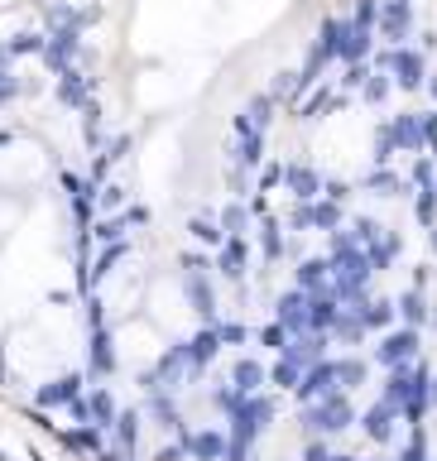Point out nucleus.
I'll list each match as a JSON object with an SVG mask.
<instances>
[{
    "mask_svg": "<svg viewBox=\"0 0 437 461\" xmlns=\"http://www.w3.org/2000/svg\"><path fill=\"white\" fill-rule=\"evenodd\" d=\"M192 235H197V241H207V245H221V231L211 226V221H192Z\"/></svg>",
    "mask_w": 437,
    "mask_h": 461,
    "instance_id": "f3484780",
    "label": "nucleus"
},
{
    "mask_svg": "<svg viewBox=\"0 0 437 461\" xmlns=\"http://www.w3.org/2000/svg\"><path fill=\"white\" fill-rule=\"evenodd\" d=\"M433 178H437V164L428 159V154H418V159H414V183L418 188H433Z\"/></svg>",
    "mask_w": 437,
    "mask_h": 461,
    "instance_id": "2eb2a0df",
    "label": "nucleus"
},
{
    "mask_svg": "<svg viewBox=\"0 0 437 461\" xmlns=\"http://www.w3.org/2000/svg\"><path fill=\"white\" fill-rule=\"evenodd\" d=\"M394 307H399V317H404L408 327H423V323H428V303H423V293H418V288H414V293H404V298L394 303Z\"/></svg>",
    "mask_w": 437,
    "mask_h": 461,
    "instance_id": "6e6552de",
    "label": "nucleus"
},
{
    "mask_svg": "<svg viewBox=\"0 0 437 461\" xmlns=\"http://www.w3.org/2000/svg\"><path fill=\"white\" fill-rule=\"evenodd\" d=\"M10 96H15V77L0 73V102H10Z\"/></svg>",
    "mask_w": 437,
    "mask_h": 461,
    "instance_id": "412c9836",
    "label": "nucleus"
},
{
    "mask_svg": "<svg viewBox=\"0 0 437 461\" xmlns=\"http://www.w3.org/2000/svg\"><path fill=\"white\" fill-rule=\"evenodd\" d=\"M379 67L385 73H394V82H399L404 92H418L423 82H428V63H423V53L418 49H389V53H379Z\"/></svg>",
    "mask_w": 437,
    "mask_h": 461,
    "instance_id": "f257e3e1",
    "label": "nucleus"
},
{
    "mask_svg": "<svg viewBox=\"0 0 437 461\" xmlns=\"http://www.w3.org/2000/svg\"><path fill=\"white\" fill-rule=\"evenodd\" d=\"M423 139H428V149H437V111L423 116Z\"/></svg>",
    "mask_w": 437,
    "mask_h": 461,
    "instance_id": "6ab92c4d",
    "label": "nucleus"
},
{
    "mask_svg": "<svg viewBox=\"0 0 437 461\" xmlns=\"http://www.w3.org/2000/svg\"><path fill=\"white\" fill-rule=\"evenodd\" d=\"M414 212L423 226H437V192L433 188H418V202H414Z\"/></svg>",
    "mask_w": 437,
    "mask_h": 461,
    "instance_id": "f8f14e48",
    "label": "nucleus"
},
{
    "mask_svg": "<svg viewBox=\"0 0 437 461\" xmlns=\"http://www.w3.org/2000/svg\"><path fill=\"white\" fill-rule=\"evenodd\" d=\"M365 428H370V438L385 442V438H389V409H375L370 418H365Z\"/></svg>",
    "mask_w": 437,
    "mask_h": 461,
    "instance_id": "dca6fc26",
    "label": "nucleus"
},
{
    "mask_svg": "<svg viewBox=\"0 0 437 461\" xmlns=\"http://www.w3.org/2000/svg\"><path fill=\"white\" fill-rule=\"evenodd\" d=\"M428 399H433V403H437V380H433V389H428Z\"/></svg>",
    "mask_w": 437,
    "mask_h": 461,
    "instance_id": "5701e85b",
    "label": "nucleus"
},
{
    "mask_svg": "<svg viewBox=\"0 0 437 461\" xmlns=\"http://www.w3.org/2000/svg\"><path fill=\"white\" fill-rule=\"evenodd\" d=\"M385 96H389V77L370 73V77H365V102H370V106H379V102H385Z\"/></svg>",
    "mask_w": 437,
    "mask_h": 461,
    "instance_id": "4468645a",
    "label": "nucleus"
},
{
    "mask_svg": "<svg viewBox=\"0 0 437 461\" xmlns=\"http://www.w3.org/2000/svg\"><path fill=\"white\" fill-rule=\"evenodd\" d=\"M394 149H399V145H394V125L385 120V125L375 130V164H389V154H394Z\"/></svg>",
    "mask_w": 437,
    "mask_h": 461,
    "instance_id": "ddd939ff",
    "label": "nucleus"
},
{
    "mask_svg": "<svg viewBox=\"0 0 437 461\" xmlns=\"http://www.w3.org/2000/svg\"><path fill=\"white\" fill-rule=\"evenodd\" d=\"M221 221H227V231H245V207H227V217H221Z\"/></svg>",
    "mask_w": 437,
    "mask_h": 461,
    "instance_id": "a211bd4d",
    "label": "nucleus"
},
{
    "mask_svg": "<svg viewBox=\"0 0 437 461\" xmlns=\"http://www.w3.org/2000/svg\"><path fill=\"white\" fill-rule=\"evenodd\" d=\"M327 198H332V202H346L351 188H346V183H327Z\"/></svg>",
    "mask_w": 437,
    "mask_h": 461,
    "instance_id": "aec40b11",
    "label": "nucleus"
},
{
    "mask_svg": "<svg viewBox=\"0 0 437 461\" xmlns=\"http://www.w3.org/2000/svg\"><path fill=\"white\" fill-rule=\"evenodd\" d=\"M379 39L389 49H399L408 34H414V0H379Z\"/></svg>",
    "mask_w": 437,
    "mask_h": 461,
    "instance_id": "f03ea898",
    "label": "nucleus"
},
{
    "mask_svg": "<svg viewBox=\"0 0 437 461\" xmlns=\"http://www.w3.org/2000/svg\"><path fill=\"white\" fill-rule=\"evenodd\" d=\"M433 192H437V178H433Z\"/></svg>",
    "mask_w": 437,
    "mask_h": 461,
    "instance_id": "393cba45",
    "label": "nucleus"
},
{
    "mask_svg": "<svg viewBox=\"0 0 437 461\" xmlns=\"http://www.w3.org/2000/svg\"><path fill=\"white\" fill-rule=\"evenodd\" d=\"M365 188L379 192V198H399V192H404V178H399V173H389L385 164H379V169H375L370 178H365Z\"/></svg>",
    "mask_w": 437,
    "mask_h": 461,
    "instance_id": "0eeeda50",
    "label": "nucleus"
},
{
    "mask_svg": "<svg viewBox=\"0 0 437 461\" xmlns=\"http://www.w3.org/2000/svg\"><path fill=\"white\" fill-rule=\"evenodd\" d=\"M428 87H433V102H437V77H433V82H428Z\"/></svg>",
    "mask_w": 437,
    "mask_h": 461,
    "instance_id": "b1692460",
    "label": "nucleus"
},
{
    "mask_svg": "<svg viewBox=\"0 0 437 461\" xmlns=\"http://www.w3.org/2000/svg\"><path fill=\"white\" fill-rule=\"evenodd\" d=\"M332 279V260H308L303 270H299V284L303 288H322Z\"/></svg>",
    "mask_w": 437,
    "mask_h": 461,
    "instance_id": "1a4fd4ad",
    "label": "nucleus"
},
{
    "mask_svg": "<svg viewBox=\"0 0 437 461\" xmlns=\"http://www.w3.org/2000/svg\"><path fill=\"white\" fill-rule=\"evenodd\" d=\"M428 245H433V255H437V226H428Z\"/></svg>",
    "mask_w": 437,
    "mask_h": 461,
    "instance_id": "4be33fe9",
    "label": "nucleus"
},
{
    "mask_svg": "<svg viewBox=\"0 0 437 461\" xmlns=\"http://www.w3.org/2000/svg\"><path fill=\"white\" fill-rule=\"evenodd\" d=\"M365 255H370V264H375V270H389V264H394V255H399V235H394V231H379L375 241L365 245Z\"/></svg>",
    "mask_w": 437,
    "mask_h": 461,
    "instance_id": "423d86ee",
    "label": "nucleus"
},
{
    "mask_svg": "<svg viewBox=\"0 0 437 461\" xmlns=\"http://www.w3.org/2000/svg\"><path fill=\"white\" fill-rule=\"evenodd\" d=\"M284 183H289L293 198H303V202H313L322 192V178L308 169V164H284Z\"/></svg>",
    "mask_w": 437,
    "mask_h": 461,
    "instance_id": "39448f33",
    "label": "nucleus"
},
{
    "mask_svg": "<svg viewBox=\"0 0 437 461\" xmlns=\"http://www.w3.org/2000/svg\"><path fill=\"white\" fill-rule=\"evenodd\" d=\"M418 356V327H404V332H389L385 341H379V360L385 366H404V360Z\"/></svg>",
    "mask_w": 437,
    "mask_h": 461,
    "instance_id": "7ed1b4c3",
    "label": "nucleus"
},
{
    "mask_svg": "<svg viewBox=\"0 0 437 461\" xmlns=\"http://www.w3.org/2000/svg\"><path fill=\"white\" fill-rule=\"evenodd\" d=\"M394 313H399V307L379 298V303H365V307H361V323H365V327H389Z\"/></svg>",
    "mask_w": 437,
    "mask_h": 461,
    "instance_id": "9d476101",
    "label": "nucleus"
},
{
    "mask_svg": "<svg viewBox=\"0 0 437 461\" xmlns=\"http://www.w3.org/2000/svg\"><path fill=\"white\" fill-rule=\"evenodd\" d=\"M241 264H245V241L236 235V241H227V250H221V270L236 279V274H241Z\"/></svg>",
    "mask_w": 437,
    "mask_h": 461,
    "instance_id": "9b49d317",
    "label": "nucleus"
},
{
    "mask_svg": "<svg viewBox=\"0 0 437 461\" xmlns=\"http://www.w3.org/2000/svg\"><path fill=\"white\" fill-rule=\"evenodd\" d=\"M394 145H399L404 154H428V139H423V116H414V111H404V116H394Z\"/></svg>",
    "mask_w": 437,
    "mask_h": 461,
    "instance_id": "20e7f679",
    "label": "nucleus"
}]
</instances>
